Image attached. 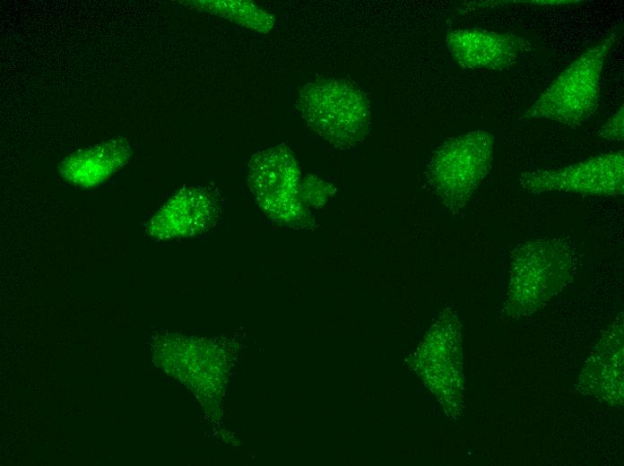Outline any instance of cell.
Instances as JSON below:
<instances>
[{"label": "cell", "instance_id": "obj_1", "mask_svg": "<svg viewBox=\"0 0 624 466\" xmlns=\"http://www.w3.org/2000/svg\"><path fill=\"white\" fill-rule=\"evenodd\" d=\"M295 107L308 128L335 147L360 142L371 127L367 95L342 79H320L305 84Z\"/></svg>", "mask_w": 624, "mask_h": 466}, {"label": "cell", "instance_id": "obj_2", "mask_svg": "<svg viewBox=\"0 0 624 466\" xmlns=\"http://www.w3.org/2000/svg\"><path fill=\"white\" fill-rule=\"evenodd\" d=\"M618 33L613 32L574 60L540 95L522 119L542 118L578 126L597 109L606 58Z\"/></svg>", "mask_w": 624, "mask_h": 466}, {"label": "cell", "instance_id": "obj_3", "mask_svg": "<svg viewBox=\"0 0 624 466\" xmlns=\"http://www.w3.org/2000/svg\"><path fill=\"white\" fill-rule=\"evenodd\" d=\"M575 252L563 238L524 241L512 254L507 311L514 315L533 311L566 282Z\"/></svg>", "mask_w": 624, "mask_h": 466}, {"label": "cell", "instance_id": "obj_4", "mask_svg": "<svg viewBox=\"0 0 624 466\" xmlns=\"http://www.w3.org/2000/svg\"><path fill=\"white\" fill-rule=\"evenodd\" d=\"M494 136L477 130L452 138L433 154L429 182L451 209L461 208L490 173L494 155Z\"/></svg>", "mask_w": 624, "mask_h": 466}, {"label": "cell", "instance_id": "obj_5", "mask_svg": "<svg viewBox=\"0 0 624 466\" xmlns=\"http://www.w3.org/2000/svg\"><path fill=\"white\" fill-rule=\"evenodd\" d=\"M519 187L526 193L620 196L624 193V153L611 151L557 168L526 171Z\"/></svg>", "mask_w": 624, "mask_h": 466}, {"label": "cell", "instance_id": "obj_6", "mask_svg": "<svg viewBox=\"0 0 624 466\" xmlns=\"http://www.w3.org/2000/svg\"><path fill=\"white\" fill-rule=\"evenodd\" d=\"M248 181L266 212L280 217L301 209L299 170L287 147L275 146L256 153L249 162Z\"/></svg>", "mask_w": 624, "mask_h": 466}, {"label": "cell", "instance_id": "obj_7", "mask_svg": "<svg viewBox=\"0 0 624 466\" xmlns=\"http://www.w3.org/2000/svg\"><path fill=\"white\" fill-rule=\"evenodd\" d=\"M453 59L464 69L504 70L513 65L531 43L511 33L481 28L457 29L446 37Z\"/></svg>", "mask_w": 624, "mask_h": 466}, {"label": "cell", "instance_id": "obj_8", "mask_svg": "<svg viewBox=\"0 0 624 466\" xmlns=\"http://www.w3.org/2000/svg\"><path fill=\"white\" fill-rule=\"evenodd\" d=\"M190 3L201 12L217 15L260 33H267L274 26V17L250 1L204 0Z\"/></svg>", "mask_w": 624, "mask_h": 466}, {"label": "cell", "instance_id": "obj_9", "mask_svg": "<svg viewBox=\"0 0 624 466\" xmlns=\"http://www.w3.org/2000/svg\"><path fill=\"white\" fill-rule=\"evenodd\" d=\"M598 136L608 141L621 142L624 139L623 105L600 127Z\"/></svg>", "mask_w": 624, "mask_h": 466}]
</instances>
